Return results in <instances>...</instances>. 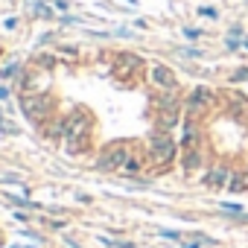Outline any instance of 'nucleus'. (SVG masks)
Listing matches in <instances>:
<instances>
[{
  "instance_id": "nucleus-1",
  "label": "nucleus",
  "mask_w": 248,
  "mask_h": 248,
  "mask_svg": "<svg viewBox=\"0 0 248 248\" xmlns=\"http://www.w3.org/2000/svg\"><path fill=\"white\" fill-rule=\"evenodd\" d=\"M88 129H91V123H88V114L85 111H73L70 117H67V152L70 155H76V152H82V146H85V140H88Z\"/></svg>"
},
{
  "instance_id": "nucleus-2",
  "label": "nucleus",
  "mask_w": 248,
  "mask_h": 248,
  "mask_svg": "<svg viewBox=\"0 0 248 248\" xmlns=\"http://www.w3.org/2000/svg\"><path fill=\"white\" fill-rule=\"evenodd\" d=\"M175 152H178V143L167 135V132H155L152 135V143H149V155H152V161L155 164H170L172 158H175Z\"/></svg>"
},
{
  "instance_id": "nucleus-3",
  "label": "nucleus",
  "mask_w": 248,
  "mask_h": 248,
  "mask_svg": "<svg viewBox=\"0 0 248 248\" xmlns=\"http://www.w3.org/2000/svg\"><path fill=\"white\" fill-rule=\"evenodd\" d=\"M129 158H132V152H129L126 143H114V146H108V149L102 152V158L96 161V167L105 170V172H108V170H123Z\"/></svg>"
},
{
  "instance_id": "nucleus-4",
  "label": "nucleus",
  "mask_w": 248,
  "mask_h": 248,
  "mask_svg": "<svg viewBox=\"0 0 248 248\" xmlns=\"http://www.w3.org/2000/svg\"><path fill=\"white\" fill-rule=\"evenodd\" d=\"M21 108H24V114H27L32 123H44V120L50 117V102H47L44 96H24V99H21Z\"/></svg>"
},
{
  "instance_id": "nucleus-5",
  "label": "nucleus",
  "mask_w": 248,
  "mask_h": 248,
  "mask_svg": "<svg viewBox=\"0 0 248 248\" xmlns=\"http://www.w3.org/2000/svg\"><path fill=\"white\" fill-rule=\"evenodd\" d=\"M152 82H155L158 88H164V91H172V88H175V73H172L170 67H164V64H155V67H152Z\"/></svg>"
},
{
  "instance_id": "nucleus-6",
  "label": "nucleus",
  "mask_w": 248,
  "mask_h": 248,
  "mask_svg": "<svg viewBox=\"0 0 248 248\" xmlns=\"http://www.w3.org/2000/svg\"><path fill=\"white\" fill-rule=\"evenodd\" d=\"M210 99H213V93H210L207 88H196V91L190 93V99H187V108H190L193 114H199L202 108H207V105H210Z\"/></svg>"
},
{
  "instance_id": "nucleus-7",
  "label": "nucleus",
  "mask_w": 248,
  "mask_h": 248,
  "mask_svg": "<svg viewBox=\"0 0 248 248\" xmlns=\"http://www.w3.org/2000/svg\"><path fill=\"white\" fill-rule=\"evenodd\" d=\"M140 67V59L138 56H129V53H123L117 59V73H129V70H138Z\"/></svg>"
},
{
  "instance_id": "nucleus-8",
  "label": "nucleus",
  "mask_w": 248,
  "mask_h": 248,
  "mask_svg": "<svg viewBox=\"0 0 248 248\" xmlns=\"http://www.w3.org/2000/svg\"><path fill=\"white\" fill-rule=\"evenodd\" d=\"M225 178H228V170H225V167H216V170L204 178V184H207V187H213V190H219V187L225 184Z\"/></svg>"
},
{
  "instance_id": "nucleus-9",
  "label": "nucleus",
  "mask_w": 248,
  "mask_h": 248,
  "mask_svg": "<svg viewBox=\"0 0 248 248\" xmlns=\"http://www.w3.org/2000/svg\"><path fill=\"white\" fill-rule=\"evenodd\" d=\"M199 167H202V155H199L196 149L184 152V170H187V172H193V170H199Z\"/></svg>"
},
{
  "instance_id": "nucleus-10",
  "label": "nucleus",
  "mask_w": 248,
  "mask_h": 248,
  "mask_svg": "<svg viewBox=\"0 0 248 248\" xmlns=\"http://www.w3.org/2000/svg\"><path fill=\"white\" fill-rule=\"evenodd\" d=\"M196 129L190 126V123H187V129H184V140H181V146H184V152H190V149H196Z\"/></svg>"
},
{
  "instance_id": "nucleus-11",
  "label": "nucleus",
  "mask_w": 248,
  "mask_h": 248,
  "mask_svg": "<svg viewBox=\"0 0 248 248\" xmlns=\"http://www.w3.org/2000/svg\"><path fill=\"white\" fill-rule=\"evenodd\" d=\"M123 172H129V175H138V172H143V161H140L138 155H132V158L126 161V167H123Z\"/></svg>"
},
{
  "instance_id": "nucleus-12",
  "label": "nucleus",
  "mask_w": 248,
  "mask_h": 248,
  "mask_svg": "<svg viewBox=\"0 0 248 248\" xmlns=\"http://www.w3.org/2000/svg\"><path fill=\"white\" fill-rule=\"evenodd\" d=\"M245 187H248V181H245V172L231 178V193H239V190H245Z\"/></svg>"
},
{
  "instance_id": "nucleus-13",
  "label": "nucleus",
  "mask_w": 248,
  "mask_h": 248,
  "mask_svg": "<svg viewBox=\"0 0 248 248\" xmlns=\"http://www.w3.org/2000/svg\"><path fill=\"white\" fill-rule=\"evenodd\" d=\"M32 12H35L38 18H53V15H50V9H47L44 3H35V6H32Z\"/></svg>"
},
{
  "instance_id": "nucleus-14",
  "label": "nucleus",
  "mask_w": 248,
  "mask_h": 248,
  "mask_svg": "<svg viewBox=\"0 0 248 248\" xmlns=\"http://www.w3.org/2000/svg\"><path fill=\"white\" fill-rule=\"evenodd\" d=\"M199 15H202V18H213V21L219 18V12H216V9H210V6H202V9H199Z\"/></svg>"
},
{
  "instance_id": "nucleus-15",
  "label": "nucleus",
  "mask_w": 248,
  "mask_h": 248,
  "mask_svg": "<svg viewBox=\"0 0 248 248\" xmlns=\"http://www.w3.org/2000/svg\"><path fill=\"white\" fill-rule=\"evenodd\" d=\"M184 35H187V38H199V35H202V30H196V27H187V30H184Z\"/></svg>"
},
{
  "instance_id": "nucleus-16",
  "label": "nucleus",
  "mask_w": 248,
  "mask_h": 248,
  "mask_svg": "<svg viewBox=\"0 0 248 248\" xmlns=\"http://www.w3.org/2000/svg\"><path fill=\"white\" fill-rule=\"evenodd\" d=\"M225 210H231V213H242V207H239V204H233V202H228V204H225Z\"/></svg>"
},
{
  "instance_id": "nucleus-17",
  "label": "nucleus",
  "mask_w": 248,
  "mask_h": 248,
  "mask_svg": "<svg viewBox=\"0 0 248 248\" xmlns=\"http://www.w3.org/2000/svg\"><path fill=\"white\" fill-rule=\"evenodd\" d=\"M129 3H135V0H129Z\"/></svg>"
},
{
  "instance_id": "nucleus-18",
  "label": "nucleus",
  "mask_w": 248,
  "mask_h": 248,
  "mask_svg": "<svg viewBox=\"0 0 248 248\" xmlns=\"http://www.w3.org/2000/svg\"><path fill=\"white\" fill-rule=\"evenodd\" d=\"M245 47H248V41H245Z\"/></svg>"
}]
</instances>
